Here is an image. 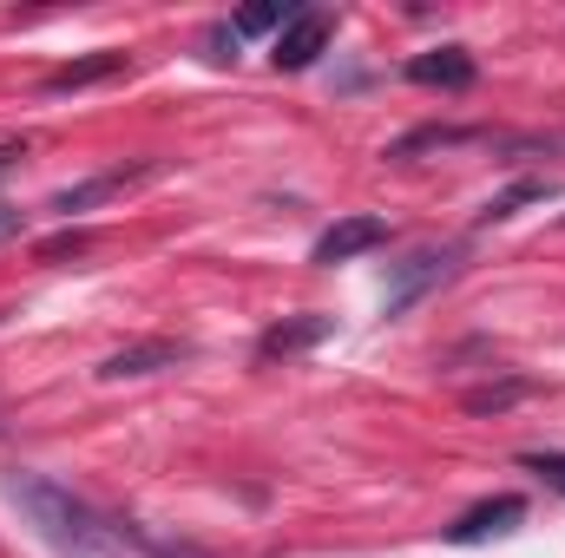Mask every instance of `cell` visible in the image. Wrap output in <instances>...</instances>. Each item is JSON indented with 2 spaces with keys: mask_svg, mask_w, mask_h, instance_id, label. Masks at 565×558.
I'll list each match as a JSON object with an SVG mask.
<instances>
[{
  "mask_svg": "<svg viewBox=\"0 0 565 558\" xmlns=\"http://www.w3.org/2000/svg\"><path fill=\"white\" fill-rule=\"evenodd\" d=\"M473 132H454V126H427V132H408L402 144H388V158H415V151H434V144H467Z\"/></svg>",
  "mask_w": 565,
  "mask_h": 558,
  "instance_id": "obj_13",
  "label": "cell"
},
{
  "mask_svg": "<svg viewBox=\"0 0 565 558\" xmlns=\"http://www.w3.org/2000/svg\"><path fill=\"white\" fill-rule=\"evenodd\" d=\"M540 197H546V184H540V178H526V184L500 191V197H493V204H487L480 217H487V224H507V217H520V204H540Z\"/></svg>",
  "mask_w": 565,
  "mask_h": 558,
  "instance_id": "obj_12",
  "label": "cell"
},
{
  "mask_svg": "<svg viewBox=\"0 0 565 558\" xmlns=\"http://www.w3.org/2000/svg\"><path fill=\"white\" fill-rule=\"evenodd\" d=\"M329 40H335V13H329V7H302V13H289L277 26L270 60H277V73H309V66L329 53Z\"/></svg>",
  "mask_w": 565,
  "mask_h": 558,
  "instance_id": "obj_2",
  "label": "cell"
},
{
  "mask_svg": "<svg viewBox=\"0 0 565 558\" xmlns=\"http://www.w3.org/2000/svg\"><path fill=\"white\" fill-rule=\"evenodd\" d=\"M158 164L145 158V164H113V171H99V178H79V184H66V191H53V204L46 211H60V217H73V211H99V204H113L119 191H132L139 178H151Z\"/></svg>",
  "mask_w": 565,
  "mask_h": 558,
  "instance_id": "obj_5",
  "label": "cell"
},
{
  "mask_svg": "<svg viewBox=\"0 0 565 558\" xmlns=\"http://www.w3.org/2000/svg\"><path fill=\"white\" fill-rule=\"evenodd\" d=\"M7 500L26 513V526H33L60 558H119V533H113L79 493H66L60 480H46V473H13V480H7Z\"/></svg>",
  "mask_w": 565,
  "mask_h": 558,
  "instance_id": "obj_1",
  "label": "cell"
},
{
  "mask_svg": "<svg viewBox=\"0 0 565 558\" xmlns=\"http://www.w3.org/2000/svg\"><path fill=\"white\" fill-rule=\"evenodd\" d=\"M382 244H388V217H335V224L316 237L309 264L335 270V264H355V257H369V250H382Z\"/></svg>",
  "mask_w": 565,
  "mask_h": 558,
  "instance_id": "obj_3",
  "label": "cell"
},
{
  "mask_svg": "<svg viewBox=\"0 0 565 558\" xmlns=\"http://www.w3.org/2000/svg\"><path fill=\"white\" fill-rule=\"evenodd\" d=\"M520 519H526V500H520V493H500V500L467 506V513L447 526V539H454V546H480V539H493V533H507V526H520Z\"/></svg>",
  "mask_w": 565,
  "mask_h": 558,
  "instance_id": "obj_7",
  "label": "cell"
},
{
  "mask_svg": "<svg viewBox=\"0 0 565 558\" xmlns=\"http://www.w3.org/2000/svg\"><path fill=\"white\" fill-rule=\"evenodd\" d=\"M113 73H126V53H119V46H99V53H86V60L53 66V73H46V93H79V86L113 79Z\"/></svg>",
  "mask_w": 565,
  "mask_h": 558,
  "instance_id": "obj_9",
  "label": "cell"
},
{
  "mask_svg": "<svg viewBox=\"0 0 565 558\" xmlns=\"http://www.w3.org/2000/svg\"><path fill=\"white\" fill-rule=\"evenodd\" d=\"M20 224H26V211H13V204H0V244H7V237H20Z\"/></svg>",
  "mask_w": 565,
  "mask_h": 558,
  "instance_id": "obj_17",
  "label": "cell"
},
{
  "mask_svg": "<svg viewBox=\"0 0 565 558\" xmlns=\"http://www.w3.org/2000/svg\"><path fill=\"white\" fill-rule=\"evenodd\" d=\"M184 355H191L184 342H171V335H151V342H132V348L106 355V362H99V375H106V382H139V375H158V368H178Z\"/></svg>",
  "mask_w": 565,
  "mask_h": 558,
  "instance_id": "obj_6",
  "label": "cell"
},
{
  "mask_svg": "<svg viewBox=\"0 0 565 558\" xmlns=\"http://www.w3.org/2000/svg\"><path fill=\"white\" fill-rule=\"evenodd\" d=\"M408 79L415 86H440V93H467L473 86V53L467 46H434L408 60Z\"/></svg>",
  "mask_w": 565,
  "mask_h": 558,
  "instance_id": "obj_8",
  "label": "cell"
},
{
  "mask_svg": "<svg viewBox=\"0 0 565 558\" xmlns=\"http://www.w3.org/2000/svg\"><path fill=\"white\" fill-rule=\"evenodd\" d=\"M329 335V315H302V322H277L264 342H257V355L264 362H277V355H302L309 342H322Z\"/></svg>",
  "mask_w": 565,
  "mask_h": 558,
  "instance_id": "obj_10",
  "label": "cell"
},
{
  "mask_svg": "<svg viewBox=\"0 0 565 558\" xmlns=\"http://www.w3.org/2000/svg\"><path fill=\"white\" fill-rule=\"evenodd\" d=\"M93 237L86 230H66V237H53V244H40V264H60V257H79Z\"/></svg>",
  "mask_w": 565,
  "mask_h": 558,
  "instance_id": "obj_16",
  "label": "cell"
},
{
  "mask_svg": "<svg viewBox=\"0 0 565 558\" xmlns=\"http://www.w3.org/2000/svg\"><path fill=\"white\" fill-rule=\"evenodd\" d=\"M526 395H533V382H520V375H513V382L473 388V395H467V415H507V408H520Z\"/></svg>",
  "mask_w": 565,
  "mask_h": 558,
  "instance_id": "obj_11",
  "label": "cell"
},
{
  "mask_svg": "<svg viewBox=\"0 0 565 558\" xmlns=\"http://www.w3.org/2000/svg\"><path fill=\"white\" fill-rule=\"evenodd\" d=\"M282 20H289V13H282V7H244V13H237V26H231V33H270V26H282Z\"/></svg>",
  "mask_w": 565,
  "mask_h": 558,
  "instance_id": "obj_15",
  "label": "cell"
},
{
  "mask_svg": "<svg viewBox=\"0 0 565 558\" xmlns=\"http://www.w3.org/2000/svg\"><path fill=\"white\" fill-rule=\"evenodd\" d=\"M447 277H454V250H434V244H427V250H415V257H402V264H395L382 309H388V315H402L408 302H422L427 289H434V282H447Z\"/></svg>",
  "mask_w": 565,
  "mask_h": 558,
  "instance_id": "obj_4",
  "label": "cell"
},
{
  "mask_svg": "<svg viewBox=\"0 0 565 558\" xmlns=\"http://www.w3.org/2000/svg\"><path fill=\"white\" fill-rule=\"evenodd\" d=\"M520 466H526V473H540L553 493H565V453H520Z\"/></svg>",
  "mask_w": 565,
  "mask_h": 558,
  "instance_id": "obj_14",
  "label": "cell"
}]
</instances>
